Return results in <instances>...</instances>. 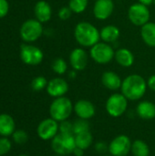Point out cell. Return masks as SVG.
Returning <instances> with one entry per match:
<instances>
[{
  "label": "cell",
  "mask_w": 155,
  "mask_h": 156,
  "mask_svg": "<svg viewBox=\"0 0 155 156\" xmlns=\"http://www.w3.org/2000/svg\"><path fill=\"white\" fill-rule=\"evenodd\" d=\"M120 29L116 26L108 25L103 27L100 31V39L105 43H112L115 42L120 37Z\"/></svg>",
  "instance_id": "obj_21"
},
{
  "label": "cell",
  "mask_w": 155,
  "mask_h": 156,
  "mask_svg": "<svg viewBox=\"0 0 155 156\" xmlns=\"http://www.w3.org/2000/svg\"><path fill=\"white\" fill-rule=\"evenodd\" d=\"M34 13H35L36 19H37L42 24L48 22L52 16L51 6L45 0H40L36 3L34 7Z\"/></svg>",
  "instance_id": "obj_16"
},
{
  "label": "cell",
  "mask_w": 155,
  "mask_h": 156,
  "mask_svg": "<svg viewBox=\"0 0 155 156\" xmlns=\"http://www.w3.org/2000/svg\"><path fill=\"white\" fill-rule=\"evenodd\" d=\"M114 3L112 0H96L93 6L94 17L98 20H106L113 13Z\"/></svg>",
  "instance_id": "obj_12"
},
{
  "label": "cell",
  "mask_w": 155,
  "mask_h": 156,
  "mask_svg": "<svg viewBox=\"0 0 155 156\" xmlns=\"http://www.w3.org/2000/svg\"><path fill=\"white\" fill-rule=\"evenodd\" d=\"M90 124L89 122V120H84L79 118L73 122V133L75 134H79L81 133L89 132L90 131Z\"/></svg>",
  "instance_id": "obj_27"
},
{
  "label": "cell",
  "mask_w": 155,
  "mask_h": 156,
  "mask_svg": "<svg viewBox=\"0 0 155 156\" xmlns=\"http://www.w3.org/2000/svg\"><path fill=\"white\" fill-rule=\"evenodd\" d=\"M147 86L151 90L155 91V74L149 77V79L147 80Z\"/></svg>",
  "instance_id": "obj_35"
},
{
  "label": "cell",
  "mask_w": 155,
  "mask_h": 156,
  "mask_svg": "<svg viewBox=\"0 0 155 156\" xmlns=\"http://www.w3.org/2000/svg\"><path fill=\"white\" fill-rule=\"evenodd\" d=\"M59 133L64 134H74L73 133V122L66 120L59 122Z\"/></svg>",
  "instance_id": "obj_31"
},
{
  "label": "cell",
  "mask_w": 155,
  "mask_h": 156,
  "mask_svg": "<svg viewBox=\"0 0 155 156\" xmlns=\"http://www.w3.org/2000/svg\"><path fill=\"white\" fill-rule=\"evenodd\" d=\"M69 76H70V78H75L76 77V72L75 71H71L70 74H69Z\"/></svg>",
  "instance_id": "obj_38"
},
{
  "label": "cell",
  "mask_w": 155,
  "mask_h": 156,
  "mask_svg": "<svg viewBox=\"0 0 155 156\" xmlns=\"http://www.w3.org/2000/svg\"><path fill=\"white\" fill-rule=\"evenodd\" d=\"M150 10L148 6L142 4H132L128 9V18L132 24L137 27H143L150 20Z\"/></svg>",
  "instance_id": "obj_8"
},
{
  "label": "cell",
  "mask_w": 155,
  "mask_h": 156,
  "mask_svg": "<svg viewBox=\"0 0 155 156\" xmlns=\"http://www.w3.org/2000/svg\"><path fill=\"white\" fill-rule=\"evenodd\" d=\"M88 61H89L88 53L81 48H74L69 54V63L75 71L83 70L87 67Z\"/></svg>",
  "instance_id": "obj_13"
},
{
  "label": "cell",
  "mask_w": 155,
  "mask_h": 156,
  "mask_svg": "<svg viewBox=\"0 0 155 156\" xmlns=\"http://www.w3.org/2000/svg\"><path fill=\"white\" fill-rule=\"evenodd\" d=\"M153 4H154V5H155V0H153Z\"/></svg>",
  "instance_id": "obj_40"
},
{
  "label": "cell",
  "mask_w": 155,
  "mask_h": 156,
  "mask_svg": "<svg viewBox=\"0 0 155 156\" xmlns=\"http://www.w3.org/2000/svg\"><path fill=\"white\" fill-rule=\"evenodd\" d=\"M52 70L58 75H63L67 72L68 64L66 60L62 58H57L53 60L51 65Z\"/></svg>",
  "instance_id": "obj_25"
},
{
  "label": "cell",
  "mask_w": 155,
  "mask_h": 156,
  "mask_svg": "<svg viewBox=\"0 0 155 156\" xmlns=\"http://www.w3.org/2000/svg\"><path fill=\"white\" fill-rule=\"evenodd\" d=\"M48 80L43 76H37L31 81V88L34 91H41L48 86Z\"/></svg>",
  "instance_id": "obj_28"
},
{
  "label": "cell",
  "mask_w": 155,
  "mask_h": 156,
  "mask_svg": "<svg viewBox=\"0 0 155 156\" xmlns=\"http://www.w3.org/2000/svg\"><path fill=\"white\" fill-rule=\"evenodd\" d=\"M72 154H74L75 156H83L84 154V150L79 148V147H76L72 153Z\"/></svg>",
  "instance_id": "obj_36"
},
{
  "label": "cell",
  "mask_w": 155,
  "mask_h": 156,
  "mask_svg": "<svg viewBox=\"0 0 155 156\" xmlns=\"http://www.w3.org/2000/svg\"><path fill=\"white\" fill-rule=\"evenodd\" d=\"M59 133V122L54 119L48 118L40 122L37 128L38 137L43 141L52 140Z\"/></svg>",
  "instance_id": "obj_11"
},
{
  "label": "cell",
  "mask_w": 155,
  "mask_h": 156,
  "mask_svg": "<svg viewBox=\"0 0 155 156\" xmlns=\"http://www.w3.org/2000/svg\"><path fill=\"white\" fill-rule=\"evenodd\" d=\"M115 51L110 44L98 42L90 48V56L98 64H108L114 58Z\"/></svg>",
  "instance_id": "obj_7"
},
{
  "label": "cell",
  "mask_w": 155,
  "mask_h": 156,
  "mask_svg": "<svg viewBox=\"0 0 155 156\" xmlns=\"http://www.w3.org/2000/svg\"><path fill=\"white\" fill-rule=\"evenodd\" d=\"M74 37L79 45L85 48L93 47L100 39L98 28L87 21H82L76 25L74 29Z\"/></svg>",
  "instance_id": "obj_2"
},
{
  "label": "cell",
  "mask_w": 155,
  "mask_h": 156,
  "mask_svg": "<svg viewBox=\"0 0 155 156\" xmlns=\"http://www.w3.org/2000/svg\"><path fill=\"white\" fill-rule=\"evenodd\" d=\"M48 94L53 98L65 96L69 90L68 82L62 78H54L50 80L46 88Z\"/></svg>",
  "instance_id": "obj_14"
},
{
  "label": "cell",
  "mask_w": 155,
  "mask_h": 156,
  "mask_svg": "<svg viewBox=\"0 0 155 156\" xmlns=\"http://www.w3.org/2000/svg\"><path fill=\"white\" fill-rule=\"evenodd\" d=\"M9 11V4L7 0H0V18L5 17Z\"/></svg>",
  "instance_id": "obj_33"
},
{
  "label": "cell",
  "mask_w": 155,
  "mask_h": 156,
  "mask_svg": "<svg viewBox=\"0 0 155 156\" xmlns=\"http://www.w3.org/2000/svg\"><path fill=\"white\" fill-rule=\"evenodd\" d=\"M73 111L74 106L72 101L65 96L55 98L49 106L50 117L58 122L68 120Z\"/></svg>",
  "instance_id": "obj_3"
},
{
  "label": "cell",
  "mask_w": 155,
  "mask_h": 156,
  "mask_svg": "<svg viewBox=\"0 0 155 156\" xmlns=\"http://www.w3.org/2000/svg\"><path fill=\"white\" fill-rule=\"evenodd\" d=\"M136 113L141 119L151 121L155 118V104L149 101H143L137 105Z\"/></svg>",
  "instance_id": "obj_18"
},
{
  "label": "cell",
  "mask_w": 155,
  "mask_h": 156,
  "mask_svg": "<svg viewBox=\"0 0 155 156\" xmlns=\"http://www.w3.org/2000/svg\"><path fill=\"white\" fill-rule=\"evenodd\" d=\"M89 0H69V7L75 14H80L84 12L88 6Z\"/></svg>",
  "instance_id": "obj_26"
},
{
  "label": "cell",
  "mask_w": 155,
  "mask_h": 156,
  "mask_svg": "<svg viewBox=\"0 0 155 156\" xmlns=\"http://www.w3.org/2000/svg\"><path fill=\"white\" fill-rule=\"evenodd\" d=\"M128 107V100L122 93H113L111 94L106 101V112L107 113L113 117L118 118L122 116Z\"/></svg>",
  "instance_id": "obj_6"
},
{
  "label": "cell",
  "mask_w": 155,
  "mask_h": 156,
  "mask_svg": "<svg viewBox=\"0 0 155 156\" xmlns=\"http://www.w3.org/2000/svg\"><path fill=\"white\" fill-rule=\"evenodd\" d=\"M16 131V123L13 117L7 113L0 114V135L2 137L11 136Z\"/></svg>",
  "instance_id": "obj_19"
},
{
  "label": "cell",
  "mask_w": 155,
  "mask_h": 156,
  "mask_svg": "<svg viewBox=\"0 0 155 156\" xmlns=\"http://www.w3.org/2000/svg\"><path fill=\"white\" fill-rule=\"evenodd\" d=\"M74 112L79 118L90 120L95 115L96 108L94 104L88 100H79L74 105Z\"/></svg>",
  "instance_id": "obj_15"
},
{
  "label": "cell",
  "mask_w": 155,
  "mask_h": 156,
  "mask_svg": "<svg viewBox=\"0 0 155 156\" xmlns=\"http://www.w3.org/2000/svg\"><path fill=\"white\" fill-rule=\"evenodd\" d=\"M147 87V81L143 77L132 74L122 80L121 90L128 101H139L144 96Z\"/></svg>",
  "instance_id": "obj_1"
},
{
  "label": "cell",
  "mask_w": 155,
  "mask_h": 156,
  "mask_svg": "<svg viewBox=\"0 0 155 156\" xmlns=\"http://www.w3.org/2000/svg\"><path fill=\"white\" fill-rule=\"evenodd\" d=\"M132 141L124 134L116 136L109 144V153L112 156H127L132 150Z\"/></svg>",
  "instance_id": "obj_10"
},
{
  "label": "cell",
  "mask_w": 155,
  "mask_h": 156,
  "mask_svg": "<svg viewBox=\"0 0 155 156\" xmlns=\"http://www.w3.org/2000/svg\"><path fill=\"white\" fill-rule=\"evenodd\" d=\"M18 156H29V155H26V154H20V155Z\"/></svg>",
  "instance_id": "obj_39"
},
{
  "label": "cell",
  "mask_w": 155,
  "mask_h": 156,
  "mask_svg": "<svg viewBox=\"0 0 155 156\" xmlns=\"http://www.w3.org/2000/svg\"><path fill=\"white\" fill-rule=\"evenodd\" d=\"M19 34L25 42H34L37 40L43 34L42 23L37 19H27L22 24L19 29Z\"/></svg>",
  "instance_id": "obj_5"
},
{
  "label": "cell",
  "mask_w": 155,
  "mask_h": 156,
  "mask_svg": "<svg viewBox=\"0 0 155 156\" xmlns=\"http://www.w3.org/2000/svg\"><path fill=\"white\" fill-rule=\"evenodd\" d=\"M133 156H149L150 148L148 144L143 140H135L132 144V150Z\"/></svg>",
  "instance_id": "obj_24"
},
{
  "label": "cell",
  "mask_w": 155,
  "mask_h": 156,
  "mask_svg": "<svg viewBox=\"0 0 155 156\" xmlns=\"http://www.w3.org/2000/svg\"><path fill=\"white\" fill-rule=\"evenodd\" d=\"M102 85L110 90H118L122 87V80L114 71H105L101 76Z\"/></svg>",
  "instance_id": "obj_17"
},
{
  "label": "cell",
  "mask_w": 155,
  "mask_h": 156,
  "mask_svg": "<svg viewBox=\"0 0 155 156\" xmlns=\"http://www.w3.org/2000/svg\"><path fill=\"white\" fill-rule=\"evenodd\" d=\"M107 156H112V155H107Z\"/></svg>",
  "instance_id": "obj_41"
},
{
  "label": "cell",
  "mask_w": 155,
  "mask_h": 156,
  "mask_svg": "<svg viewBox=\"0 0 155 156\" xmlns=\"http://www.w3.org/2000/svg\"><path fill=\"white\" fill-rule=\"evenodd\" d=\"M141 36L143 42L152 48H155V23L148 22L141 28Z\"/></svg>",
  "instance_id": "obj_22"
},
{
  "label": "cell",
  "mask_w": 155,
  "mask_h": 156,
  "mask_svg": "<svg viewBox=\"0 0 155 156\" xmlns=\"http://www.w3.org/2000/svg\"><path fill=\"white\" fill-rule=\"evenodd\" d=\"M20 58L26 65L37 66L42 62L44 54L39 48L26 44L23 45L20 48Z\"/></svg>",
  "instance_id": "obj_9"
},
{
  "label": "cell",
  "mask_w": 155,
  "mask_h": 156,
  "mask_svg": "<svg viewBox=\"0 0 155 156\" xmlns=\"http://www.w3.org/2000/svg\"><path fill=\"white\" fill-rule=\"evenodd\" d=\"M12 138L16 144H25L28 140V134L24 130H16L12 134Z\"/></svg>",
  "instance_id": "obj_29"
},
{
  "label": "cell",
  "mask_w": 155,
  "mask_h": 156,
  "mask_svg": "<svg viewBox=\"0 0 155 156\" xmlns=\"http://www.w3.org/2000/svg\"><path fill=\"white\" fill-rule=\"evenodd\" d=\"M138 2L143 5H146V6H149L152 4H153V0H138Z\"/></svg>",
  "instance_id": "obj_37"
},
{
  "label": "cell",
  "mask_w": 155,
  "mask_h": 156,
  "mask_svg": "<svg viewBox=\"0 0 155 156\" xmlns=\"http://www.w3.org/2000/svg\"><path fill=\"white\" fill-rule=\"evenodd\" d=\"M12 148V143L7 137L0 138V156L5 155L10 152Z\"/></svg>",
  "instance_id": "obj_30"
},
{
  "label": "cell",
  "mask_w": 155,
  "mask_h": 156,
  "mask_svg": "<svg viewBox=\"0 0 155 156\" xmlns=\"http://www.w3.org/2000/svg\"><path fill=\"white\" fill-rule=\"evenodd\" d=\"M76 147L74 134H64L58 133L51 140V148L58 155L71 154Z\"/></svg>",
  "instance_id": "obj_4"
},
{
  "label": "cell",
  "mask_w": 155,
  "mask_h": 156,
  "mask_svg": "<svg viewBox=\"0 0 155 156\" xmlns=\"http://www.w3.org/2000/svg\"><path fill=\"white\" fill-rule=\"evenodd\" d=\"M75 142H76L77 147L85 151L92 144L93 136L90 131L85 132V133H81L79 134H75Z\"/></svg>",
  "instance_id": "obj_23"
},
{
  "label": "cell",
  "mask_w": 155,
  "mask_h": 156,
  "mask_svg": "<svg viewBox=\"0 0 155 156\" xmlns=\"http://www.w3.org/2000/svg\"><path fill=\"white\" fill-rule=\"evenodd\" d=\"M95 149L98 153L103 154V153H106L107 151H109V145L105 142H98L95 144Z\"/></svg>",
  "instance_id": "obj_34"
},
{
  "label": "cell",
  "mask_w": 155,
  "mask_h": 156,
  "mask_svg": "<svg viewBox=\"0 0 155 156\" xmlns=\"http://www.w3.org/2000/svg\"><path fill=\"white\" fill-rule=\"evenodd\" d=\"M114 59L120 66L123 68H130L134 63V56L132 52L125 48H119L115 51Z\"/></svg>",
  "instance_id": "obj_20"
},
{
  "label": "cell",
  "mask_w": 155,
  "mask_h": 156,
  "mask_svg": "<svg viewBox=\"0 0 155 156\" xmlns=\"http://www.w3.org/2000/svg\"><path fill=\"white\" fill-rule=\"evenodd\" d=\"M73 12L71 11V9L68 6H62L59 10H58V17L61 19V20H68L70 16H71V14Z\"/></svg>",
  "instance_id": "obj_32"
}]
</instances>
